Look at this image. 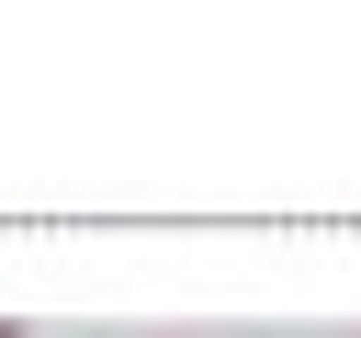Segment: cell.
Returning <instances> with one entry per match:
<instances>
[{"mask_svg":"<svg viewBox=\"0 0 361 338\" xmlns=\"http://www.w3.org/2000/svg\"><path fill=\"white\" fill-rule=\"evenodd\" d=\"M0 338H23V327H11V315H0Z\"/></svg>","mask_w":361,"mask_h":338,"instance_id":"1","label":"cell"}]
</instances>
